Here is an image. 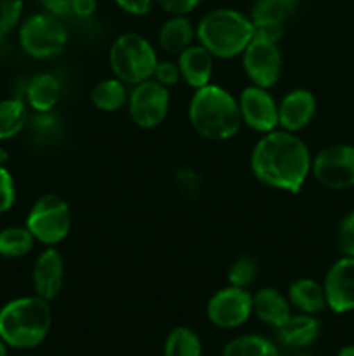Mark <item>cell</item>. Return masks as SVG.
Returning a JSON list of instances; mask_svg holds the SVG:
<instances>
[{
  "mask_svg": "<svg viewBox=\"0 0 354 356\" xmlns=\"http://www.w3.org/2000/svg\"><path fill=\"white\" fill-rule=\"evenodd\" d=\"M312 155L301 136L274 129L257 139L250 153V170L264 186L298 193L311 176Z\"/></svg>",
  "mask_w": 354,
  "mask_h": 356,
  "instance_id": "1",
  "label": "cell"
},
{
  "mask_svg": "<svg viewBox=\"0 0 354 356\" xmlns=\"http://www.w3.org/2000/svg\"><path fill=\"white\" fill-rule=\"evenodd\" d=\"M191 127L207 141H228L242 129L238 99L228 89L215 83L194 90L187 106Z\"/></svg>",
  "mask_w": 354,
  "mask_h": 356,
  "instance_id": "2",
  "label": "cell"
},
{
  "mask_svg": "<svg viewBox=\"0 0 354 356\" xmlns=\"http://www.w3.org/2000/svg\"><path fill=\"white\" fill-rule=\"evenodd\" d=\"M51 327V305L38 296L16 298L0 309V339L10 348H37L49 336Z\"/></svg>",
  "mask_w": 354,
  "mask_h": 356,
  "instance_id": "3",
  "label": "cell"
},
{
  "mask_svg": "<svg viewBox=\"0 0 354 356\" xmlns=\"http://www.w3.org/2000/svg\"><path fill=\"white\" fill-rule=\"evenodd\" d=\"M253 26L250 16L242 10L219 7L208 10L196 24V42L215 59H233L243 54L252 42Z\"/></svg>",
  "mask_w": 354,
  "mask_h": 356,
  "instance_id": "4",
  "label": "cell"
},
{
  "mask_svg": "<svg viewBox=\"0 0 354 356\" xmlns=\"http://www.w3.org/2000/svg\"><path fill=\"white\" fill-rule=\"evenodd\" d=\"M108 61L113 76L132 87L151 79L158 54L148 38L135 31H125L111 44Z\"/></svg>",
  "mask_w": 354,
  "mask_h": 356,
  "instance_id": "5",
  "label": "cell"
},
{
  "mask_svg": "<svg viewBox=\"0 0 354 356\" xmlns=\"http://www.w3.org/2000/svg\"><path fill=\"white\" fill-rule=\"evenodd\" d=\"M19 45L30 58L52 59L61 54L68 44V30L62 17L45 10L24 17L17 30Z\"/></svg>",
  "mask_w": 354,
  "mask_h": 356,
  "instance_id": "6",
  "label": "cell"
},
{
  "mask_svg": "<svg viewBox=\"0 0 354 356\" xmlns=\"http://www.w3.org/2000/svg\"><path fill=\"white\" fill-rule=\"evenodd\" d=\"M33 238L45 247L61 243L71 229V209L56 193H45L35 200L24 222Z\"/></svg>",
  "mask_w": 354,
  "mask_h": 356,
  "instance_id": "7",
  "label": "cell"
},
{
  "mask_svg": "<svg viewBox=\"0 0 354 356\" xmlns=\"http://www.w3.org/2000/svg\"><path fill=\"white\" fill-rule=\"evenodd\" d=\"M311 176L321 186L333 191L354 186V146L335 143L319 149L312 156Z\"/></svg>",
  "mask_w": 354,
  "mask_h": 356,
  "instance_id": "8",
  "label": "cell"
},
{
  "mask_svg": "<svg viewBox=\"0 0 354 356\" xmlns=\"http://www.w3.org/2000/svg\"><path fill=\"white\" fill-rule=\"evenodd\" d=\"M128 117L137 127L155 129L163 124L170 110V92L165 86L148 79L132 86L127 99Z\"/></svg>",
  "mask_w": 354,
  "mask_h": 356,
  "instance_id": "9",
  "label": "cell"
},
{
  "mask_svg": "<svg viewBox=\"0 0 354 356\" xmlns=\"http://www.w3.org/2000/svg\"><path fill=\"white\" fill-rule=\"evenodd\" d=\"M207 318L219 329H238L253 315L252 292L243 287L226 285L212 294L207 302Z\"/></svg>",
  "mask_w": 354,
  "mask_h": 356,
  "instance_id": "10",
  "label": "cell"
},
{
  "mask_svg": "<svg viewBox=\"0 0 354 356\" xmlns=\"http://www.w3.org/2000/svg\"><path fill=\"white\" fill-rule=\"evenodd\" d=\"M239 58L243 63V72L250 83L264 89L276 86L283 72V56L276 42L252 38Z\"/></svg>",
  "mask_w": 354,
  "mask_h": 356,
  "instance_id": "11",
  "label": "cell"
},
{
  "mask_svg": "<svg viewBox=\"0 0 354 356\" xmlns=\"http://www.w3.org/2000/svg\"><path fill=\"white\" fill-rule=\"evenodd\" d=\"M236 99L243 125L260 136L278 129V101L269 89L250 83Z\"/></svg>",
  "mask_w": 354,
  "mask_h": 356,
  "instance_id": "12",
  "label": "cell"
},
{
  "mask_svg": "<svg viewBox=\"0 0 354 356\" xmlns=\"http://www.w3.org/2000/svg\"><path fill=\"white\" fill-rule=\"evenodd\" d=\"M323 289L326 308L337 315L354 312V257H339L326 271Z\"/></svg>",
  "mask_w": 354,
  "mask_h": 356,
  "instance_id": "13",
  "label": "cell"
},
{
  "mask_svg": "<svg viewBox=\"0 0 354 356\" xmlns=\"http://www.w3.org/2000/svg\"><path fill=\"white\" fill-rule=\"evenodd\" d=\"M318 103L314 94L304 87L292 89L278 101V129L298 134L316 117Z\"/></svg>",
  "mask_w": 354,
  "mask_h": 356,
  "instance_id": "14",
  "label": "cell"
},
{
  "mask_svg": "<svg viewBox=\"0 0 354 356\" xmlns=\"http://www.w3.org/2000/svg\"><path fill=\"white\" fill-rule=\"evenodd\" d=\"M35 296L51 302L65 285V259L56 247H45L37 256L31 270Z\"/></svg>",
  "mask_w": 354,
  "mask_h": 356,
  "instance_id": "15",
  "label": "cell"
},
{
  "mask_svg": "<svg viewBox=\"0 0 354 356\" xmlns=\"http://www.w3.org/2000/svg\"><path fill=\"white\" fill-rule=\"evenodd\" d=\"M177 66L180 72V80L191 89H201V87L212 83L214 75L215 58L201 44L194 42L187 49H184L176 58Z\"/></svg>",
  "mask_w": 354,
  "mask_h": 356,
  "instance_id": "16",
  "label": "cell"
},
{
  "mask_svg": "<svg viewBox=\"0 0 354 356\" xmlns=\"http://www.w3.org/2000/svg\"><path fill=\"white\" fill-rule=\"evenodd\" d=\"M160 49L167 56H177L196 42V24L187 16H169L156 35Z\"/></svg>",
  "mask_w": 354,
  "mask_h": 356,
  "instance_id": "17",
  "label": "cell"
},
{
  "mask_svg": "<svg viewBox=\"0 0 354 356\" xmlns=\"http://www.w3.org/2000/svg\"><path fill=\"white\" fill-rule=\"evenodd\" d=\"M252 309L260 322L273 329H280L292 316L288 298L273 287H262L252 294Z\"/></svg>",
  "mask_w": 354,
  "mask_h": 356,
  "instance_id": "18",
  "label": "cell"
},
{
  "mask_svg": "<svg viewBox=\"0 0 354 356\" xmlns=\"http://www.w3.org/2000/svg\"><path fill=\"white\" fill-rule=\"evenodd\" d=\"M61 97V82L49 72L37 73L24 87V103L35 113H47L56 108Z\"/></svg>",
  "mask_w": 354,
  "mask_h": 356,
  "instance_id": "19",
  "label": "cell"
},
{
  "mask_svg": "<svg viewBox=\"0 0 354 356\" xmlns=\"http://www.w3.org/2000/svg\"><path fill=\"white\" fill-rule=\"evenodd\" d=\"M276 334L281 346L290 348V350H304L318 339L319 322L314 315L292 313L290 318L280 329H276Z\"/></svg>",
  "mask_w": 354,
  "mask_h": 356,
  "instance_id": "20",
  "label": "cell"
},
{
  "mask_svg": "<svg viewBox=\"0 0 354 356\" xmlns=\"http://www.w3.org/2000/svg\"><path fill=\"white\" fill-rule=\"evenodd\" d=\"M287 298L292 309H297L298 313L305 315H318L326 308L325 289L314 278L302 277L292 282Z\"/></svg>",
  "mask_w": 354,
  "mask_h": 356,
  "instance_id": "21",
  "label": "cell"
},
{
  "mask_svg": "<svg viewBox=\"0 0 354 356\" xmlns=\"http://www.w3.org/2000/svg\"><path fill=\"white\" fill-rule=\"evenodd\" d=\"M127 83L121 82L117 76H110V79H103L92 87L90 90V101L94 106L99 111H106V113H113L124 108L128 99V89Z\"/></svg>",
  "mask_w": 354,
  "mask_h": 356,
  "instance_id": "22",
  "label": "cell"
},
{
  "mask_svg": "<svg viewBox=\"0 0 354 356\" xmlns=\"http://www.w3.org/2000/svg\"><path fill=\"white\" fill-rule=\"evenodd\" d=\"M28 122V106L21 97L0 99V141L16 138Z\"/></svg>",
  "mask_w": 354,
  "mask_h": 356,
  "instance_id": "23",
  "label": "cell"
},
{
  "mask_svg": "<svg viewBox=\"0 0 354 356\" xmlns=\"http://www.w3.org/2000/svg\"><path fill=\"white\" fill-rule=\"evenodd\" d=\"M33 235L26 226H7L0 229V257L19 259L33 250Z\"/></svg>",
  "mask_w": 354,
  "mask_h": 356,
  "instance_id": "24",
  "label": "cell"
},
{
  "mask_svg": "<svg viewBox=\"0 0 354 356\" xmlns=\"http://www.w3.org/2000/svg\"><path fill=\"white\" fill-rule=\"evenodd\" d=\"M222 356H281L276 344L264 336L246 334L226 344Z\"/></svg>",
  "mask_w": 354,
  "mask_h": 356,
  "instance_id": "25",
  "label": "cell"
},
{
  "mask_svg": "<svg viewBox=\"0 0 354 356\" xmlns=\"http://www.w3.org/2000/svg\"><path fill=\"white\" fill-rule=\"evenodd\" d=\"M297 10V0H255L250 19L253 23L285 24Z\"/></svg>",
  "mask_w": 354,
  "mask_h": 356,
  "instance_id": "26",
  "label": "cell"
},
{
  "mask_svg": "<svg viewBox=\"0 0 354 356\" xmlns=\"http://www.w3.org/2000/svg\"><path fill=\"white\" fill-rule=\"evenodd\" d=\"M201 341L189 327H176L163 343V356H201Z\"/></svg>",
  "mask_w": 354,
  "mask_h": 356,
  "instance_id": "27",
  "label": "cell"
},
{
  "mask_svg": "<svg viewBox=\"0 0 354 356\" xmlns=\"http://www.w3.org/2000/svg\"><path fill=\"white\" fill-rule=\"evenodd\" d=\"M257 271H259V266H257L255 259L246 256L238 257L228 270L229 285L246 289L248 285L253 284V280L257 277Z\"/></svg>",
  "mask_w": 354,
  "mask_h": 356,
  "instance_id": "28",
  "label": "cell"
},
{
  "mask_svg": "<svg viewBox=\"0 0 354 356\" xmlns=\"http://www.w3.org/2000/svg\"><path fill=\"white\" fill-rule=\"evenodd\" d=\"M23 17V2L21 0H3L0 3V42L21 24Z\"/></svg>",
  "mask_w": 354,
  "mask_h": 356,
  "instance_id": "29",
  "label": "cell"
},
{
  "mask_svg": "<svg viewBox=\"0 0 354 356\" xmlns=\"http://www.w3.org/2000/svg\"><path fill=\"white\" fill-rule=\"evenodd\" d=\"M337 245L342 256L354 257V209L340 219L337 228Z\"/></svg>",
  "mask_w": 354,
  "mask_h": 356,
  "instance_id": "30",
  "label": "cell"
},
{
  "mask_svg": "<svg viewBox=\"0 0 354 356\" xmlns=\"http://www.w3.org/2000/svg\"><path fill=\"white\" fill-rule=\"evenodd\" d=\"M16 202V183L12 174L3 163H0V216L14 207Z\"/></svg>",
  "mask_w": 354,
  "mask_h": 356,
  "instance_id": "31",
  "label": "cell"
},
{
  "mask_svg": "<svg viewBox=\"0 0 354 356\" xmlns=\"http://www.w3.org/2000/svg\"><path fill=\"white\" fill-rule=\"evenodd\" d=\"M151 79L165 86L167 89L177 86L180 82V72L176 59H158Z\"/></svg>",
  "mask_w": 354,
  "mask_h": 356,
  "instance_id": "32",
  "label": "cell"
},
{
  "mask_svg": "<svg viewBox=\"0 0 354 356\" xmlns=\"http://www.w3.org/2000/svg\"><path fill=\"white\" fill-rule=\"evenodd\" d=\"M203 0H155L167 16H189Z\"/></svg>",
  "mask_w": 354,
  "mask_h": 356,
  "instance_id": "33",
  "label": "cell"
},
{
  "mask_svg": "<svg viewBox=\"0 0 354 356\" xmlns=\"http://www.w3.org/2000/svg\"><path fill=\"white\" fill-rule=\"evenodd\" d=\"M117 3L118 9L124 10L125 14H130V16H146V14L151 13L153 7L156 6L155 0H113Z\"/></svg>",
  "mask_w": 354,
  "mask_h": 356,
  "instance_id": "34",
  "label": "cell"
},
{
  "mask_svg": "<svg viewBox=\"0 0 354 356\" xmlns=\"http://www.w3.org/2000/svg\"><path fill=\"white\" fill-rule=\"evenodd\" d=\"M42 9L58 17H65L71 14V0H40Z\"/></svg>",
  "mask_w": 354,
  "mask_h": 356,
  "instance_id": "35",
  "label": "cell"
},
{
  "mask_svg": "<svg viewBox=\"0 0 354 356\" xmlns=\"http://www.w3.org/2000/svg\"><path fill=\"white\" fill-rule=\"evenodd\" d=\"M97 10V0H71V14L80 17V19H87V17L94 16Z\"/></svg>",
  "mask_w": 354,
  "mask_h": 356,
  "instance_id": "36",
  "label": "cell"
},
{
  "mask_svg": "<svg viewBox=\"0 0 354 356\" xmlns=\"http://www.w3.org/2000/svg\"><path fill=\"white\" fill-rule=\"evenodd\" d=\"M177 183L184 191H196L200 188V176L191 169H183L177 174Z\"/></svg>",
  "mask_w": 354,
  "mask_h": 356,
  "instance_id": "37",
  "label": "cell"
},
{
  "mask_svg": "<svg viewBox=\"0 0 354 356\" xmlns=\"http://www.w3.org/2000/svg\"><path fill=\"white\" fill-rule=\"evenodd\" d=\"M337 356H354V344H347V346L340 348Z\"/></svg>",
  "mask_w": 354,
  "mask_h": 356,
  "instance_id": "38",
  "label": "cell"
},
{
  "mask_svg": "<svg viewBox=\"0 0 354 356\" xmlns=\"http://www.w3.org/2000/svg\"><path fill=\"white\" fill-rule=\"evenodd\" d=\"M9 160V155H7V152L3 148H0V163H3L6 165V162Z\"/></svg>",
  "mask_w": 354,
  "mask_h": 356,
  "instance_id": "39",
  "label": "cell"
},
{
  "mask_svg": "<svg viewBox=\"0 0 354 356\" xmlns=\"http://www.w3.org/2000/svg\"><path fill=\"white\" fill-rule=\"evenodd\" d=\"M0 356H7V344L0 339Z\"/></svg>",
  "mask_w": 354,
  "mask_h": 356,
  "instance_id": "40",
  "label": "cell"
},
{
  "mask_svg": "<svg viewBox=\"0 0 354 356\" xmlns=\"http://www.w3.org/2000/svg\"><path fill=\"white\" fill-rule=\"evenodd\" d=\"M297 356H309V355H297Z\"/></svg>",
  "mask_w": 354,
  "mask_h": 356,
  "instance_id": "41",
  "label": "cell"
}]
</instances>
